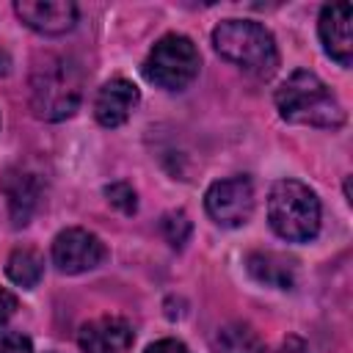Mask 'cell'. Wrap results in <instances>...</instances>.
Wrapping results in <instances>:
<instances>
[{"mask_svg": "<svg viewBox=\"0 0 353 353\" xmlns=\"http://www.w3.org/2000/svg\"><path fill=\"white\" fill-rule=\"evenodd\" d=\"M0 188L8 199V210H11V221L14 226H25L39 204V182L33 174H25V171H17V168H8L3 176H0Z\"/></svg>", "mask_w": 353, "mask_h": 353, "instance_id": "12", "label": "cell"}, {"mask_svg": "<svg viewBox=\"0 0 353 353\" xmlns=\"http://www.w3.org/2000/svg\"><path fill=\"white\" fill-rule=\"evenodd\" d=\"M0 353H33V345L19 331H0Z\"/></svg>", "mask_w": 353, "mask_h": 353, "instance_id": "18", "label": "cell"}, {"mask_svg": "<svg viewBox=\"0 0 353 353\" xmlns=\"http://www.w3.org/2000/svg\"><path fill=\"white\" fill-rule=\"evenodd\" d=\"M207 212L221 226H243L254 212V188L248 176H232L212 182L204 196Z\"/></svg>", "mask_w": 353, "mask_h": 353, "instance_id": "6", "label": "cell"}, {"mask_svg": "<svg viewBox=\"0 0 353 353\" xmlns=\"http://www.w3.org/2000/svg\"><path fill=\"white\" fill-rule=\"evenodd\" d=\"M14 11L28 28L44 36H61L77 22V6L69 0H19Z\"/></svg>", "mask_w": 353, "mask_h": 353, "instance_id": "8", "label": "cell"}, {"mask_svg": "<svg viewBox=\"0 0 353 353\" xmlns=\"http://www.w3.org/2000/svg\"><path fill=\"white\" fill-rule=\"evenodd\" d=\"M212 44L221 58L232 61L254 77H270L279 66V50L265 25L251 19H223L212 30Z\"/></svg>", "mask_w": 353, "mask_h": 353, "instance_id": "3", "label": "cell"}, {"mask_svg": "<svg viewBox=\"0 0 353 353\" xmlns=\"http://www.w3.org/2000/svg\"><path fill=\"white\" fill-rule=\"evenodd\" d=\"M279 353H309V347H306L303 339H298V336H287V339L281 342Z\"/></svg>", "mask_w": 353, "mask_h": 353, "instance_id": "21", "label": "cell"}, {"mask_svg": "<svg viewBox=\"0 0 353 353\" xmlns=\"http://www.w3.org/2000/svg\"><path fill=\"white\" fill-rule=\"evenodd\" d=\"M276 108L281 119L309 127H342L345 110L331 88L309 69H295L276 91Z\"/></svg>", "mask_w": 353, "mask_h": 353, "instance_id": "2", "label": "cell"}, {"mask_svg": "<svg viewBox=\"0 0 353 353\" xmlns=\"http://www.w3.org/2000/svg\"><path fill=\"white\" fill-rule=\"evenodd\" d=\"M160 232L165 234V240H168L174 248H182L185 240L190 237V221H188V215H185L182 210H171V212L163 215Z\"/></svg>", "mask_w": 353, "mask_h": 353, "instance_id": "16", "label": "cell"}, {"mask_svg": "<svg viewBox=\"0 0 353 353\" xmlns=\"http://www.w3.org/2000/svg\"><path fill=\"white\" fill-rule=\"evenodd\" d=\"M105 196H108V201H110L116 210H121L124 215H132L135 207H138L135 190H132L127 182H113V185H108V188H105Z\"/></svg>", "mask_w": 353, "mask_h": 353, "instance_id": "17", "label": "cell"}, {"mask_svg": "<svg viewBox=\"0 0 353 353\" xmlns=\"http://www.w3.org/2000/svg\"><path fill=\"white\" fill-rule=\"evenodd\" d=\"M6 273H8V279L14 284L30 290L41 279V256L36 251H30V248H17L6 262Z\"/></svg>", "mask_w": 353, "mask_h": 353, "instance_id": "15", "label": "cell"}, {"mask_svg": "<svg viewBox=\"0 0 353 353\" xmlns=\"http://www.w3.org/2000/svg\"><path fill=\"white\" fill-rule=\"evenodd\" d=\"M212 353H265V342L251 325L226 323L212 334Z\"/></svg>", "mask_w": 353, "mask_h": 353, "instance_id": "14", "label": "cell"}, {"mask_svg": "<svg viewBox=\"0 0 353 353\" xmlns=\"http://www.w3.org/2000/svg\"><path fill=\"white\" fill-rule=\"evenodd\" d=\"M8 72V55L0 50V74H6Z\"/></svg>", "mask_w": 353, "mask_h": 353, "instance_id": "22", "label": "cell"}, {"mask_svg": "<svg viewBox=\"0 0 353 353\" xmlns=\"http://www.w3.org/2000/svg\"><path fill=\"white\" fill-rule=\"evenodd\" d=\"M245 268L254 281L276 290H292L295 287V265L292 259L273 254V251H254L245 259Z\"/></svg>", "mask_w": 353, "mask_h": 353, "instance_id": "13", "label": "cell"}, {"mask_svg": "<svg viewBox=\"0 0 353 353\" xmlns=\"http://www.w3.org/2000/svg\"><path fill=\"white\" fill-rule=\"evenodd\" d=\"M135 342V331L124 317H97L77 331L83 353H127Z\"/></svg>", "mask_w": 353, "mask_h": 353, "instance_id": "9", "label": "cell"}, {"mask_svg": "<svg viewBox=\"0 0 353 353\" xmlns=\"http://www.w3.org/2000/svg\"><path fill=\"white\" fill-rule=\"evenodd\" d=\"M146 353H190V350L179 339H157L146 347Z\"/></svg>", "mask_w": 353, "mask_h": 353, "instance_id": "19", "label": "cell"}, {"mask_svg": "<svg viewBox=\"0 0 353 353\" xmlns=\"http://www.w3.org/2000/svg\"><path fill=\"white\" fill-rule=\"evenodd\" d=\"M83 97V74L72 58L44 55L30 72V108L44 121L69 119Z\"/></svg>", "mask_w": 353, "mask_h": 353, "instance_id": "1", "label": "cell"}, {"mask_svg": "<svg viewBox=\"0 0 353 353\" xmlns=\"http://www.w3.org/2000/svg\"><path fill=\"white\" fill-rule=\"evenodd\" d=\"M350 14H353L350 3H328L320 11V41L339 66H350L353 58Z\"/></svg>", "mask_w": 353, "mask_h": 353, "instance_id": "10", "label": "cell"}, {"mask_svg": "<svg viewBox=\"0 0 353 353\" xmlns=\"http://www.w3.org/2000/svg\"><path fill=\"white\" fill-rule=\"evenodd\" d=\"M138 99H141V94H138L135 83H130L124 77H113L99 88L97 102H94V116L102 127H119L130 119Z\"/></svg>", "mask_w": 353, "mask_h": 353, "instance_id": "11", "label": "cell"}, {"mask_svg": "<svg viewBox=\"0 0 353 353\" xmlns=\"http://www.w3.org/2000/svg\"><path fill=\"white\" fill-rule=\"evenodd\" d=\"M199 66H201V58L196 44L182 33H168L149 50L141 69L149 83L168 91H179L188 83H193V77L199 74Z\"/></svg>", "mask_w": 353, "mask_h": 353, "instance_id": "5", "label": "cell"}, {"mask_svg": "<svg viewBox=\"0 0 353 353\" xmlns=\"http://www.w3.org/2000/svg\"><path fill=\"white\" fill-rule=\"evenodd\" d=\"M268 221L273 232L290 243L314 240L320 232V201L309 185L279 179L268 199Z\"/></svg>", "mask_w": 353, "mask_h": 353, "instance_id": "4", "label": "cell"}, {"mask_svg": "<svg viewBox=\"0 0 353 353\" xmlns=\"http://www.w3.org/2000/svg\"><path fill=\"white\" fill-rule=\"evenodd\" d=\"M14 312H17V298H14L8 290L0 287V323H6Z\"/></svg>", "mask_w": 353, "mask_h": 353, "instance_id": "20", "label": "cell"}, {"mask_svg": "<svg viewBox=\"0 0 353 353\" xmlns=\"http://www.w3.org/2000/svg\"><path fill=\"white\" fill-rule=\"evenodd\" d=\"M105 259V245L99 243L97 234L85 229H63L52 240V262L61 273H83L97 268Z\"/></svg>", "mask_w": 353, "mask_h": 353, "instance_id": "7", "label": "cell"}]
</instances>
